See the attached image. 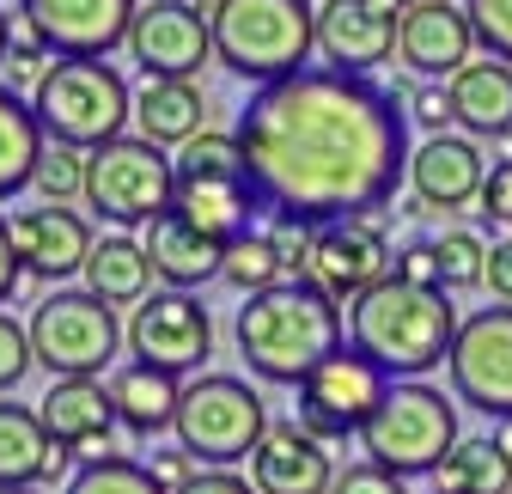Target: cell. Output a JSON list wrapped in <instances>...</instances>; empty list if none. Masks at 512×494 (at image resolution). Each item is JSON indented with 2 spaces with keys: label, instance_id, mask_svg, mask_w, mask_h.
<instances>
[{
  "label": "cell",
  "instance_id": "obj_44",
  "mask_svg": "<svg viewBox=\"0 0 512 494\" xmlns=\"http://www.w3.org/2000/svg\"><path fill=\"white\" fill-rule=\"evenodd\" d=\"M397 275H403V281H415V287H439L433 244H409V251H397Z\"/></svg>",
  "mask_w": 512,
  "mask_h": 494
},
{
  "label": "cell",
  "instance_id": "obj_47",
  "mask_svg": "<svg viewBox=\"0 0 512 494\" xmlns=\"http://www.w3.org/2000/svg\"><path fill=\"white\" fill-rule=\"evenodd\" d=\"M13 31H19V25L7 19V7H0V68H7V49H13Z\"/></svg>",
  "mask_w": 512,
  "mask_h": 494
},
{
  "label": "cell",
  "instance_id": "obj_50",
  "mask_svg": "<svg viewBox=\"0 0 512 494\" xmlns=\"http://www.w3.org/2000/svg\"><path fill=\"white\" fill-rule=\"evenodd\" d=\"M506 446H512V440H506Z\"/></svg>",
  "mask_w": 512,
  "mask_h": 494
},
{
  "label": "cell",
  "instance_id": "obj_5",
  "mask_svg": "<svg viewBox=\"0 0 512 494\" xmlns=\"http://www.w3.org/2000/svg\"><path fill=\"white\" fill-rule=\"evenodd\" d=\"M263 208L269 202L256 190V171H250L238 135L202 129L177 153V202H171V214H183L196 232H208L220 244H238L244 232H256V214Z\"/></svg>",
  "mask_w": 512,
  "mask_h": 494
},
{
  "label": "cell",
  "instance_id": "obj_45",
  "mask_svg": "<svg viewBox=\"0 0 512 494\" xmlns=\"http://www.w3.org/2000/svg\"><path fill=\"white\" fill-rule=\"evenodd\" d=\"M196 470H202V464L189 458V452H159V458H153V476H159V482H165L171 494H177V488H183L189 476H196Z\"/></svg>",
  "mask_w": 512,
  "mask_h": 494
},
{
  "label": "cell",
  "instance_id": "obj_10",
  "mask_svg": "<svg viewBox=\"0 0 512 494\" xmlns=\"http://www.w3.org/2000/svg\"><path fill=\"white\" fill-rule=\"evenodd\" d=\"M122 342L128 330L116 324V305L86 287H55L31 312V354L49 379H98Z\"/></svg>",
  "mask_w": 512,
  "mask_h": 494
},
{
  "label": "cell",
  "instance_id": "obj_25",
  "mask_svg": "<svg viewBox=\"0 0 512 494\" xmlns=\"http://www.w3.org/2000/svg\"><path fill=\"white\" fill-rule=\"evenodd\" d=\"M110 403H116V421L128 427L135 440H153L165 427H177V403H183V385L171 373H153V366L128 360L110 373Z\"/></svg>",
  "mask_w": 512,
  "mask_h": 494
},
{
  "label": "cell",
  "instance_id": "obj_36",
  "mask_svg": "<svg viewBox=\"0 0 512 494\" xmlns=\"http://www.w3.org/2000/svg\"><path fill=\"white\" fill-rule=\"evenodd\" d=\"M476 49H488L494 61H512V0H464Z\"/></svg>",
  "mask_w": 512,
  "mask_h": 494
},
{
  "label": "cell",
  "instance_id": "obj_39",
  "mask_svg": "<svg viewBox=\"0 0 512 494\" xmlns=\"http://www.w3.org/2000/svg\"><path fill=\"white\" fill-rule=\"evenodd\" d=\"M476 214H482L488 226H506V232H512V153L488 165V183H482V202H476Z\"/></svg>",
  "mask_w": 512,
  "mask_h": 494
},
{
  "label": "cell",
  "instance_id": "obj_12",
  "mask_svg": "<svg viewBox=\"0 0 512 494\" xmlns=\"http://www.w3.org/2000/svg\"><path fill=\"white\" fill-rule=\"evenodd\" d=\"M128 354L153 373H202V360L214 354V318L196 293H177V287H153L135 318H128Z\"/></svg>",
  "mask_w": 512,
  "mask_h": 494
},
{
  "label": "cell",
  "instance_id": "obj_24",
  "mask_svg": "<svg viewBox=\"0 0 512 494\" xmlns=\"http://www.w3.org/2000/svg\"><path fill=\"white\" fill-rule=\"evenodd\" d=\"M452 122L470 141H506L512 135V61H470L452 80Z\"/></svg>",
  "mask_w": 512,
  "mask_h": 494
},
{
  "label": "cell",
  "instance_id": "obj_4",
  "mask_svg": "<svg viewBox=\"0 0 512 494\" xmlns=\"http://www.w3.org/2000/svg\"><path fill=\"white\" fill-rule=\"evenodd\" d=\"M214 25V61L256 92L293 80L317 55V7L311 0H208Z\"/></svg>",
  "mask_w": 512,
  "mask_h": 494
},
{
  "label": "cell",
  "instance_id": "obj_21",
  "mask_svg": "<svg viewBox=\"0 0 512 494\" xmlns=\"http://www.w3.org/2000/svg\"><path fill=\"white\" fill-rule=\"evenodd\" d=\"M7 232H13V251H19L25 275H37V281H68V275H80L86 257H92V244H98L92 226H86V214L55 208V202L7 214Z\"/></svg>",
  "mask_w": 512,
  "mask_h": 494
},
{
  "label": "cell",
  "instance_id": "obj_43",
  "mask_svg": "<svg viewBox=\"0 0 512 494\" xmlns=\"http://www.w3.org/2000/svg\"><path fill=\"white\" fill-rule=\"evenodd\" d=\"M500 305H512V238H494L488 244V281H482Z\"/></svg>",
  "mask_w": 512,
  "mask_h": 494
},
{
  "label": "cell",
  "instance_id": "obj_11",
  "mask_svg": "<svg viewBox=\"0 0 512 494\" xmlns=\"http://www.w3.org/2000/svg\"><path fill=\"white\" fill-rule=\"evenodd\" d=\"M391 373H378V366L360 354V348H342V354H330L317 373L299 385V427L305 434H317V440H360V427L378 415V403L391 397Z\"/></svg>",
  "mask_w": 512,
  "mask_h": 494
},
{
  "label": "cell",
  "instance_id": "obj_41",
  "mask_svg": "<svg viewBox=\"0 0 512 494\" xmlns=\"http://www.w3.org/2000/svg\"><path fill=\"white\" fill-rule=\"evenodd\" d=\"M49 74V49L19 25L13 31V49H7V80H43Z\"/></svg>",
  "mask_w": 512,
  "mask_h": 494
},
{
  "label": "cell",
  "instance_id": "obj_13",
  "mask_svg": "<svg viewBox=\"0 0 512 494\" xmlns=\"http://www.w3.org/2000/svg\"><path fill=\"white\" fill-rule=\"evenodd\" d=\"M445 373H452L458 403L488 421H512V305H482L464 318Z\"/></svg>",
  "mask_w": 512,
  "mask_h": 494
},
{
  "label": "cell",
  "instance_id": "obj_20",
  "mask_svg": "<svg viewBox=\"0 0 512 494\" xmlns=\"http://www.w3.org/2000/svg\"><path fill=\"white\" fill-rule=\"evenodd\" d=\"M37 415H43V434L55 440V452L68 458H110V434H116V403H110V385L98 379H55L43 397H37Z\"/></svg>",
  "mask_w": 512,
  "mask_h": 494
},
{
  "label": "cell",
  "instance_id": "obj_2",
  "mask_svg": "<svg viewBox=\"0 0 512 494\" xmlns=\"http://www.w3.org/2000/svg\"><path fill=\"white\" fill-rule=\"evenodd\" d=\"M232 336H238L244 366L263 385H305L330 354L348 348L342 342L348 318H342V305L317 287L311 275H299V281H281L269 293L244 299Z\"/></svg>",
  "mask_w": 512,
  "mask_h": 494
},
{
  "label": "cell",
  "instance_id": "obj_33",
  "mask_svg": "<svg viewBox=\"0 0 512 494\" xmlns=\"http://www.w3.org/2000/svg\"><path fill=\"white\" fill-rule=\"evenodd\" d=\"M427 244H433V263H439V287L445 293H464V287H482L488 281V244L476 232L452 226V232H439Z\"/></svg>",
  "mask_w": 512,
  "mask_h": 494
},
{
  "label": "cell",
  "instance_id": "obj_49",
  "mask_svg": "<svg viewBox=\"0 0 512 494\" xmlns=\"http://www.w3.org/2000/svg\"><path fill=\"white\" fill-rule=\"evenodd\" d=\"M7 494H37V488H7Z\"/></svg>",
  "mask_w": 512,
  "mask_h": 494
},
{
  "label": "cell",
  "instance_id": "obj_38",
  "mask_svg": "<svg viewBox=\"0 0 512 494\" xmlns=\"http://www.w3.org/2000/svg\"><path fill=\"white\" fill-rule=\"evenodd\" d=\"M37 366V354H31V324H19L13 312H0V397H7L25 373Z\"/></svg>",
  "mask_w": 512,
  "mask_h": 494
},
{
  "label": "cell",
  "instance_id": "obj_9",
  "mask_svg": "<svg viewBox=\"0 0 512 494\" xmlns=\"http://www.w3.org/2000/svg\"><path fill=\"white\" fill-rule=\"evenodd\" d=\"M177 452H189L208 470H232L244 464L269 434V415H263V397H256L244 379L232 373H202L183 385V403H177Z\"/></svg>",
  "mask_w": 512,
  "mask_h": 494
},
{
  "label": "cell",
  "instance_id": "obj_31",
  "mask_svg": "<svg viewBox=\"0 0 512 494\" xmlns=\"http://www.w3.org/2000/svg\"><path fill=\"white\" fill-rule=\"evenodd\" d=\"M220 281H232L244 299H256V293H269V287L287 281V269H281V257H275V244H269L263 226L244 232L238 244H226V269H220Z\"/></svg>",
  "mask_w": 512,
  "mask_h": 494
},
{
  "label": "cell",
  "instance_id": "obj_6",
  "mask_svg": "<svg viewBox=\"0 0 512 494\" xmlns=\"http://www.w3.org/2000/svg\"><path fill=\"white\" fill-rule=\"evenodd\" d=\"M31 110L55 147L98 153L135 122V92L110 61H49V74L31 86Z\"/></svg>",
  "mask_w": 512,
  "mask_h": 494
},
{
  "label": "cell",
  "instance_id": "obj_18",
  "mask_svg": "<svg viewBox=\"0 0 512 494\" xmlns=\"http://www.w3.org/2000/svg\"><path fill=\"white\" fill-rule=\"evenodd\" d=\"M403 13H391L384 0H324L317 7V55L336 74H372L378 61L397 55Z\"/></svg>",
  "mask_w": 512,
  "mask_h": 494
},
{
  "label": "cell",
  "instance_id": "obj_35",
  "mask_svg": "<svg viewBox=\"0 0 512 494\" xmlns=\"http://www.w3.org/2000/svg\"><path fill=\"white\" fill-rule=\"evenodd\" d=\"M263 232H269V244H275V257H281L287 281H299V275L311 269V251H317V226L299 220V214H269Z\"/></svg>",
  "mask_w": 512,
  "mask_h": 494
},
{
  "label": "cell",
  "instance_id": "obj_26",
  "mask_svg": "<svg viewBox=\"0 0 512 494\" xmlns=\"http://www.w3.org/2000/svg\"><path fill=\"white\" fill-rule=\"evenodd\" d=\"M61 464H68V452H55V440L43 434V415L25 403H0V494L37 488Z\"/></svg>",
  "mask_w": 512,
  "mask_h": 494
},
{
  "label": "cell",
  "instance_id": "obj_48",
  "mask_svg": "<svg viewBox=\"0 0 512 494\" xmlns=\"http://www.w3.org/2000/svg\"><path fill=\"white\" fill-rule=\"evenodd\" d=\"M384 7H391V13H409V7H421V0H384Z\"/></svg>",
  "mask_w": 512,
  "mask_h": 494
},
{
  "label": "cell",
  "instance_id": "obj_22",
  "mask_svg": "<svg viewBox=\"0 0 512 494\" xmlns=\"http://www.w3.org/2000/svg\"><path fill=\"white\" fill-rule=\"evenodd\" d=\"M250 482L256 494H330L336 464H330V446L305 434L299 421H269L263 446L250 452Z\"/></svg>",
  "mask_w": 512,
  "mask_h": 494
},
{
  "label": "cell",
  "instance_id": "obj_28",
  "mask_svg": "<svg viewBox=\"0 0 512 494\" xmlns=\"http://www.w3.org/2000/svg\"><path fill=\"white\" fill-rule=\"evenodd\" d=\"M86 293H98L104 305H141L153 293V257H147V244L141 238H128V232H110L92 244V257H86Z\"/></svg>",
  "mask_w": 512,
  "mask_h": 494
},
{
  "label": "cell",
  "instance_id": "obj_8",
  "mask_svg": "<svg viewBox=\"0 0 512 494\" xmlns=\"http://www.w3.org/2000/svg\"><path fill=\"white\" fill-rule=\"evenodd\" d=\"M80 202L122 232H135V226L147 232L177 202V159L141 135L104 141L98 153H86V196Z\"/></svg>",
  "mask_w": 512,
  "mask_h": 494
},
{
  "label": "cell",
  "instance_id": "obj_34",
  "mask_svg": "<svg viewBox=\"0 0 512 494\" xmlns=\"http://www.w3.org/2000/svg\"><path fill=\"white\" fill-rule=\"evenodd\" d=\"M37 196L68 208V196H86V153L80 147H49L37 165Z\"/></svg>",
  "mask_w": 512,
  "mask_h": 494
},
{
  "label": "cell",
  "instance_id": "obj_27",
  "mask_svg": "<svg viewBox=\"0 0 512 494\" xmlns=\"http://www.w3.org/2000/svg\"><path fill=\"white\" fill-rule=\"evenodd\" d=\"M135 129L153 147H189L202 135V86L196 80H147L135 92Z\"/></svg>",
  "mask_w": 512,
  "mask_h": 494
},
{
  "label": "cell",
  "instance_id": "obj_29",
  "mask_svg": "<svg viewBox=\"0 0 512 494\" xmlns=\"http://www.w3.org/2000/svg\"><path fill=\"white\" fill-rule=\"evenodd\" d=\"M43 153H49V135H43L37 110L13 86H0V202L19 196L25 183H37Z\"/></svg>",
  "mask_w": 512,
  "mask_h": 494
},
{
  "label": "cell",
  "instance_id": "obj_40",
  "mask_svg": "<svg viewBox=\"0 0 512 494\" xmlns=\"http://www.w3.org/2000/svg\"><path fill=\"white\" fill-rule=\"evenodd\" d=\"M330 494H403V476H391V470H378L372 458H360V464L336 470V488Z\"/></svg>",
  "mask_w": 512,
  "mask_h": 494
},
{
  "label": "cell",
  "instance_id": "obj_42",
  "mask_svg": "<svg viewBox=\"0 0 512 494\" xmlns=\"http://www.w3.org/2000/svg\"><path fill=\"white\" fill-rule=\"evenodd\" d=\"M177 494H256V482L238 476V470H196Z\"/></svg>",
  "mask_w": 512,
  "mask_h": 494
},
{
  "label": "cell",
  "instance_id": "obj_46",
  "mask_svg": "<svg viewBox=\"0 0 512 494\" xmlns=\"http://www.w3.org/2000/svg\"><path fill=\"white\" fill-rule=\"evenodd\" d=\"M19 275H25V263H19V251H13V232H7V220H0V305L13 299Z\"/></svg>",
  "mask_w": 512,
  "mask_h": 494
},
{
  "label": "cell",
  "instance_id": "obj_14",
  "mask_svg": "<svg viewBox=\"0 0 512 494\" xmlns=\"http://www.w3.org/2000/svg\"><path fill=\"white\" fill-rule=\"evenodd\" d=\"M25 31L55 61H104L135 31L141 0H19Z\"/></svg>",
  "mask_w": 512,
  "mask_h": 494
},
{
  "label": "cell",
  "instance_id": "obj_16",
  "mask_svg": "<svg viewBox=\"0 0 512 494\" xmlns=\"http://www.w3.org/2000/svg\"><path fill=\"white\" fill-rule=\"evenodd\" d=\"M317 287H324L336 305H354L360 293H372L378 281L397 275V257H391V238L378 232V214L372 220H336V226H317V251H311V269H305Z\"/></svg>",
  "mask_w": 512,
  "mask_h": 494
},
{
  "label": "cell",
  "instance_id": "obj_17",
  "mask_svg": "<svg viewBox=\"0 0 512 494\" xmlns=\"http://www.w3.org/2000/svg\"><path fill=\"white\" fill-rule=\"evenodd\" d=\"M488 159L470 135H427L409 159V214H464L482 202Z\"/></svg>",
  "mask_w": 512,
  "mask_h": 494
},
{
  "label": "cell",
  "instance_id": "obj_3",
  "mask_svg": "<svg viewBox=\"0 0 512 494\" xmlns=\"http://www.w3.org/2000/svg\"><path fill=\"white\" fill-rule=\"evenodd\" d=\"M458 305L445 287H415L403 275L378 281L372 293H360L348 305V348H360L378 373H391L397 385L403 379H427L433 366L452 360L458 348Z\"/></svg>",
  "mask_w": 512,
  "mask_h": 494
},
{
  "label": "cell",
  "instance_id": "obj_1",
  "mask_svg": "<svg viewBox=\"0 0 512 494\" xmlns=\"http://www.w3.org/2000/svg\"><path fill=\"white\" fill-rule=\"evenodd\" d=\"M269 214H299L311 226L372 220L409 183V116L403 98L366 74L305 68L250 92L238 129Z\"/></svg>",
  "mask_w": 512,
  "mask_h": 494
},
{
  "label": "cell",
  "instance_id": "obj_30",
  "mask_svg": "<svg viewBox=\"0 0 512 494\" xmlns=\"http://www.w3.org/2000/svg\"><path fill=\"white\" fill-rule=\"evenodd\" d=\"M439 494H512V446L494 434L458 440V452L439 470Z\"/></svg>",
  "mask_w": 512,
  "mask_h": 494
},
{
  "label": "cell",
  "instance_id": "obj_15",
  "mask_svg": "<svg viewBox=\"0 0 512 494\" xmlns=\"http://www.w3.org/2000/svg\"><path fill=\"white\" fill-rule=\"evenodd\" d=\"M128 55L147 80H196L214 61V25L189 0H147L128 31Z\"/></svg>",
  "mask_w": 512,
  "mask_h": 494
},
{
  "label": "cell",
  "instance_id": "obj_7",
  "mask_svg": "<svg viewBox=\"0 0 512 494\" xmlns=\"http://www.w3.org/2000/svg\"><path fill=\"white\" fill-rule=\"evenodd\" d=\"M360 452L391 470V476H439L445 458L458 452V409L445 403L439 385L427 379H403L391 385V397L378 403V415L360 427Z\"/></svg>",
  "mask_w": 512,
  "mask_h": 494
},
{
  "label": "cell",
  "instance_id": "obj_23",
  "mask_svg": "<svg viewBox=\"0 0 512 494\" xmlns=\"http://www.w3.org/2000/svg\"><path fill=\"white\" fill-rule=\"evenodd\" d=\"M141 244H147V257H153V275L165 287H177V293H196L202 281H214L226 269V244L208 238V232H196L183 214H159L141 232Z\"/></svg>",
  "mask_w": 512,
  "mask_h": 494
},
{
  "label": "cell",
  "instance_id": "obj_37",
  "mask_svg": "<svg viewBox=\"0 0 512 494\" xmlns=\"http://www.w3.org/2000/svg\"><path fill=\"white\" fill-rule=\"evenodd\" d=\"M403 110L421 122L427 135H445V122H452V86L445 80H415V86H397Z\"/></svg>",
  "mask_w": 512,
  "mask_h": 494
},
{
  "label": "cell",
  "instance_id": "obj_32",
  "mask_svg": "<svg viewBox=\"0 0 512 494\" xmlns=\"http://www.w3.org/2000/svg\"><path fill=\"white\" fill-rule=\"evenodd\" d=\"M68 494H171V488L153 476V464L110 452V458L80 464V470H74V482H68Z\"/></svg>",
  "mask_w": 512,
  "mask_h": 494
},
{
  "label": "cell",
  "instance_id": "obj_19",
  "mask_svg": "<svg viewBox=\"0 0 512 494\" xmlns=\"http://www.w3.org/2000/svg\"><path fill=\"white\" fill-rule=\"evenodd\" d=\"M397 55L415 80H445L452 86L470 61H476V31H470V13L452 7V0H421V7L403 13V31H397Z\"/></svg>",
  "mask_w": 512,
  "mask_h": 494
}]
</instances>
